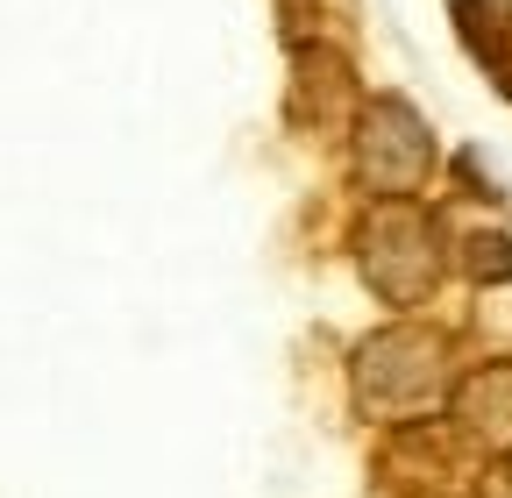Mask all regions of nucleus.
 I'll list each match as a JSON object with an SVG mask.
<instances>
[{
	"label": "nucleus",
	"mask_w": 512,
	"mask_h": 498,
	"mask_svg": "<svg viewBox=\"0 0 512 498\" xmlns=\"http://www.w3.org/2000/svg\"><path fill=\"white\" fill-rule=\"evenodd\" d=\"M456 8V36L470 43V57L498 79V93H512V50H505V8L491 0H448Z\"/></svg>",
	"instance_id": "4"
},
{
	"label": "nucleus",
	"mask_w": 512,
	"mask_h": 498,
	"mask_svg": "<svg viewBox=\"0 0 512 498\" xmlns=\"http://www.w3.org/2000/svg\"><path fill=\"white\" fill-rule=\"evenodd\" d=\"M463 271L470 278H512V242L505 235H470L463 242Z\"/></svg>",
	"instance_id": "6"
},
{
	"label": "nucleus",
	"mask_w": 512,
	"mask_h": 498,
	"mask_svg": "<svg viewBox=\"0 0 512 498\" xmlns=\"http://www.w3.org/2000/svg\"><path fill=\"white\" fill-rule=\"evenodd\" d=\"M456 413L470 427H505L512 434V363H484L456 385Z\"/></svg>",
	"instance_id": "5"
},
{
	"label": "nucleus",
	"mask_w": 512,
	"mask_h": 498,
	"mask_svg": "<svg viewBox=\"0 0 512 498\" xmlns=\"http://www.w3.org/2000/svg\"><path fill=\"white\" fill-rule=\"evenodd\" d=\"M349 164H356V185L377 200H413L427 171H434V136H427V121L413 100L399 93H377L363 100L356 114V136H349Z\"/></svg>",
	"instance_id": "3"
},
{
	"label": "nucleus",
	"mask_w": 512,
	"mask_h": 498,
	"mask_svg": "<svg viewBox=\"0 0 512 498\" xmlns=\"http://www.w3.org/2000/svg\"><path fill=\"white\" fill-rule=\"evenodd\" d=\"M356 271L384 306H420L441 285V228L413 200H377L356 228Z\"/></svg>",
	"instance_id": "2"
},
{
	"label": "nucleus",
	"mask_w": 512,
	"mask_h": 498,
	"mask_svg": "<svg viewBox=\"0 0 512 498\" xmlns=\"http://www.w3.org/2000/svg\"><path fill=\"white\" fill-rule=\"evenodd\" d=\"M356 406L370 420H406V413H427L441 392H448V342L434 328H377L370 342H356Z\"/></svg>",
	"instance_id": "1"
}]
</instances>
